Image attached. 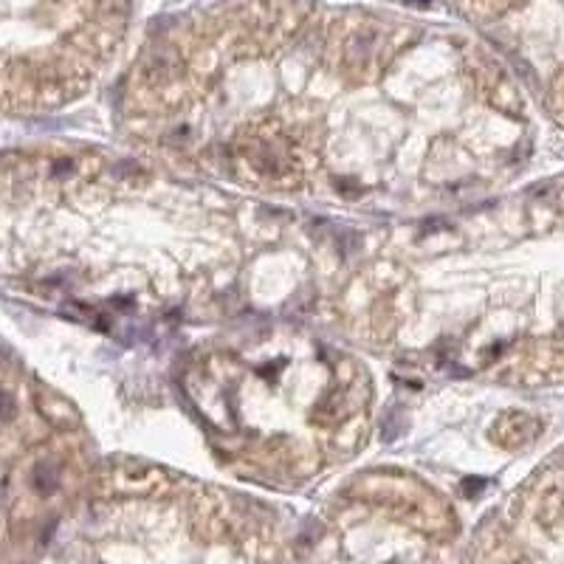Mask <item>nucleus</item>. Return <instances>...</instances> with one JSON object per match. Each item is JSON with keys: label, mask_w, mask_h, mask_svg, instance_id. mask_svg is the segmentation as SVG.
I'll list each match as a JSON object with an SVG mask.
<instances>
[{"label": "nucleus", "mask_w": 564, "mask_h": 564, "mask_svg": "<svg viewBox=\"0 0 564 564\" xmlns=\"http://www.w3.org/2000/svg\"><path fill=\"white\" fill-rule=\"evenodd\" d=\"M11 412H14V401H11L6 392H0V421L11 418Z\"/></svg>", "instance_id": "1"}]
</instances>
